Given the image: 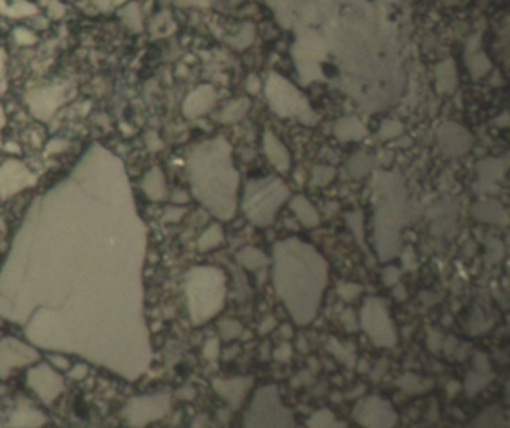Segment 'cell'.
<instances>
[{
	"mask_svg": "<svg viewBox=\"0 0 510 428\" xmlns=\"http://www.w3.org/2000/svg\"><path fill=\"white\" fill-rule=\"evenodd\" d=\"M86 373H87L86 366H75L74 370L71 371V376L75 379H81L83 376H86Z\"/></svg>",
	"mask_w": 510,
	"mask_h": 428,
	"instance_id": "obj_42",
	"label": "cell"
},
{
	"mask_svg": "<svg viewBox=\"0 0 510 428\" xmlns=\"http://www.w3.org/2000/svg\"><path fill=\"white\" fill-rule=\"evenodd\" d=\"M361 327L371 343L378 347H394L397 344V330L389 316L386 304L375 297H370L362 304Z\"/></svg>",
	"mask_w": 510,
	"mask_h": 428,
	"instance_id": "obj_7",
	"label": "cell"
},
{
	"mask_svg": "<svg viewBox=\"0 0 510 428\" xmlns=\"http://www.w3.org/2000/svg\"><path fill=\"white\" fill-rule=\"evenodd\" d=\"M253 385L251 378H232V379H216L212 382L216 391L232 409H238L244 403Z\"/></svg>",
	"mask_w": 510,
	"mask_h": 428,
	"instance_id": "obj_14",
	"label": "cell"
},
{
	"mask_svg": "<svg viewBox=\"0 0 510 428\" xmlns=\"http://www.w3.org/2000/svg\"><path fill=\"white\" fill-rule=\"evenodd\" d=\"M400 132H401V126H400L398 123L392 122V123H386V125H383L382 132H380V135H382V138H383V140H387V138H394V137H397Z\"/></svg>",
	"mask_w": 510,
	"mask_h": 428,
	"instance_id": "obj_39",
	"label": "cell"
},
{
	"mask_svg": "<svg viewBox=\"0 0 510 428\" xmlns=\"http://www.w3.org/2000/svg\"><path fill=\"white\" fill-rule=\"evenodd\" d=\"M394 295H395L397 300H404V298L407 297V293H406V289H404V288H402L401 285L397 283V288L394 289Z\"/></svg>",
	"mask_w": 510,
	"mask_h": 428,
	"instance_id": "obj_43",
	"label": "cell"
},
{
	"mask_svg": "<svg viewBox=\"0 0 510 428\" xmlns=\"http://www.w3.org/2000/svg\"><path fill=\"white\" fill-rule=\"evenodd\" d=\"M307 428H347L344 422L335 418V415L328 409L316 410L307 421Z\"/></svg>",
	"mask_w": 510,
	"mask_h": 428,
	"instance_id": "obj_23",
	"label": "cell"
},
{
	"mask_svg": "<svg viewBox=\"0 0 510 428\" xmlns=\"http://www.w3.org/2000/svg\"><path fill=\"white\" fill-rule=\"evenodd\" d=\"M276 317L274 316H268V317H265L264 320H262V324L259 325V332L261 334H266V332H270L274 327H276Z\"/></svg>",
	"mask_w": 510,
	"mask_h": 428,
	"instance_id": "obj_41",
	"label": "cell"
},
{
	"mask_svg": "<svg viewBox=\"0 0 510 428\" xmlns=\"http://www.w3.org/2000/svg\"><path fill=\"white\" fill-rule=\"evenodd\" d=\"M371 187L375 249L379 258L386 262L401 252V230L409 225L413 207L409 201L406 181L398 172H375Z\"/></svg>",
	"mask_w": 510,
	"mask_h": 428,
	"instance_id": "obj_3",
	"label": "cell"
},
{
	"mask_svg": "<svg viewBox=\"0 0 510 428\" xmlns=\"http://www.w3.org/2000/svg\"><path fill=\"white\" fill-rule=\"evenodd\" d=\"M398 385L401 390H404L406 393L419 394V393L428 391L433 383H431V381H425L419 376H416V374H406V376H402L398 381Z\"/></svg>",
	"mask_w": 510,
	"mask_h": 428,
	"instance_id": "obj_26",
	"label": "cell"
},
{
	"mask_svg": "<svg viewBox=\"0 0 510 428\" xmlns=\"http://www.w3.org/2000/svg\"><path fill=\"white\" fill-rule=\"evenodd\" d=\"M472 216L482 223H491L499 226H506L509 223L507 211L499 201L494 199L479 201V203H476L472 207Z\"/></svg>",
	"mask_w": 510,
	"mask_h": 428,
	"instance_id": "obj_17",
	"label": "cell"
},
{
	"mask_svg": "<svg viewBox=\"0 0 510 428\" xmlns=\"http://www.w3.org/2000/svg\"><path fill=\"white\" fill-rule=\"evenodd\" d=\"M347 225L351 226V230L358 240V243L364 246V216H362L361 211H353L347 214Z\"/></svg>",
	"mask_w": 510,
	"mask_h": 428,
	"instance_id": "obj_30",
	"label": "cell"
},
{
	"mask_svg": "<svg viewBox=\"0 0 510 428\" xmlns=\"http://www.w3.org/2000/svg\"><path fill=\"white\" fill-rule=\"evenodd\" d=\"M220 354V344L217 339H210L204 346V355L208 359H216Z\"/></svg>",
	"mask_w": 510,
	"mask_h": 428,
	"instance_id": "obj_37",
	"label": "cell"
},
{
	"mask_svg": "<svg viewBox=\"0 0 510 428\" xmlns=\"http://www.w3.org/2000/svg\"><path fill=\"white\" fill-rule=\"evenodd\" d=\"M295 424L293 415L276 385L261 386L244 415V428H297Z\"/></svg>",
	"mask_w": 510,
	"mask_h": 428,
	"instance_id": "obj_6",
	"label": "cell"
},
{
	"mask_svg": "<svg viewBox=\"0 0 510 428\" xmlns=\"http://www.w3.org/2000/svg\"><path fill=\"white\" fill-rule=\"evenodd\" d=\"M266 95L273 108L281 116L300 114L304 108V99L286 79L277 75L270 77L266 86Z\"/></svg>",
	"mask_w": 510,
	"mask_h": 428,
	"instance_id": "obj_10",
	"label": "cell"
},
{
	"mask_svg": "<svg viewBox=\"0 0 510 428\" xmlns=\"http://www.w3.org/2000/svg\"><path fill=\"white\" fill-rule=\"evenodd\" d=\"M273 283L278 298L298 325L316 317L328 283V264L298 238L277 242L273 249Z\"/></svg>",
	"mask_w": 510,
	"mask_h": 428,
	"instance_id": "obj_1",
	"label": "cell"
},
{
	"mask_svg": "<svg viewBox=\"0 0 510 428\" xmlns=\"http://www.w3.org/2000/svg\"><path fill=\"white\" fill-rule=\"evenodd\" d=\"M353 419L362 428H394L398 415L389 401L379 395H370L355 406Z\"/></svg>",
	"mask_w": 510,
	"mask_h": 428,
	"instance_id": "obj_9",
	"label": "cell"
},
{
	"mask_svg": "<svg viewBox=\"0 0 510 428\" xmlns=\"http://www.w3.org/2000/svg\"><path fill=\"white\" fill-rule=\"evenodd\" d=\"M264 145H265L266 157L270 159V162L276 167V169L280 172L289 171V168H290L289 152L286 150V147L273 135V133H270V132L265 133Z\"/></svg>",
	"mask_w": 510,
	"mask_h": 428,
	"instance_id": "obj_18",
	"label": "cell"
},
{
	"mask_svg": "<svg viewBox=\"0 0 510 428\" xmlns=\"http://www.w3.org/2000/svg\"><path fill=\"white\" fill-rule=\"evenodd\" d=\"M219 331L223 340L231 342L238 339L241 334H243V325H241L238 320L234 319H225L219 324Z\"/></svg>",
	"mask_w": 510,
	"mask_h": 428,
	"instance_id": "obj_29",
	"label": "cell"
},
{
	"mask_svg": "<svg viewBox=\"0 0 510 428\" xmlns=\"http://www.w3.org/2000/svg\"><path fill=\"white\" fill-rule=\"evenodd\" d=\"M292 356V347L289 343H281L276 352H274V358L277 361H283V363H286V361H289V358Z\"/></svg>",
	"mask_w": 510,
	"mask_h": 428,
	"instance_id": "obj_38",
	"label": "cell"
},
{
	"mask_svg": "<svg viewBox=\"0 0 510 428\" xmlns=\"http://www.w3.org/2000/svg\"><path fill=\"white\" fill-rule=\"evenodd\" d=\"M335 133H337V137L340 140L348 141V140H361L366 135V130L361 126V123L356 122V120H341L337 128H335Z\"/></svg>",
	"mask_w": 510,
	"mask_h": 428,
	"instance_id": "obj_25",
	"label": "cell"
},
{
	"mask_svg": "<svg viewBox=\"0 0 510 428\" xmlns=\"http://www.w3.org/2000/svg\"><path fill=\"white\" fill-rule=\"evenodd\" d=\"M290 208L295 216L305 226V228H314L319 225V213L313 207V204L302 195H297L290 199Z\"/></svg>",
	"mask_w": 510,
	"mask_h": 428,
	"instance_id": "obj_19",
	"label": "cell"
},
{
	"mask_svg": "<svg viewBox=\"0 0 510 428\" xmlns=\"http://www.w3.org/2000/svg\"><path fill=\"white\" fill-rule=\"evenodd\" d=\"M193 195L212 216L231 220L237 210L239 174L232 164L231 147L223 138L199 145L189 159Z\"/></svg>",
	"mask_w": 510,
	"mask_h": 428,
	"instance_id": "obj_2",
	"label": "cell"
},
{
	"mask_svg": "<svg viewBox=\"0 0 510 428\" xmlns=\"http://www.w3.org/2000/svg\"><path fill=\"white\" fill-rule=\"evenodd\" d=\"M289 196V187L277 177L251 180L244 191L243 211L253 225L266 226L274 222L278 210Z\"/></svg>",
	"mask_w": 510,
	"mask_h": 428,
	"instance_id": "obj_5",
	"label": "cell"
},
{
	"mask_svg": "<svg viewBox=\"0 0 510 428\" xmlns=\"http://www.w3.org/2000/svg\"><path fill=\"white\" fill-rule=\"evenodd\" d=\"M45 421V415L29 406H20L11 418L12 425L17 428H38L42 427Z\"/></svg>",
	"mask_w": 510,
	"mask_h": 428,
	"instance_id": "obj_21",
	"label": "cell"
},
{
	"mask_svg": "<svg viewBox=\"0 0 510 428\" xmlns=\"http://www.w3.org/2000/svg\"><path fill=\"white\" fill-rule=\"evenodd\" d=\"M235 258L239 265H243L244 269H247L250 271L262 270V269H265V266L270 265V262H271L270 258H268L265 253L258 247L241 249L239 252H237Z\"/></svg>",
	"mask_w": 510,
	"mask_h": 428,
	"instance_id": "obj_20",
	"label": "cell"
},
{
	"mask_svg": "<svg viewBox=\"0 0 510 428\" xmlns=\"http://www.w3.org/2000/svg\"><path fill=\"white\" fill-rule=\"evenodd\" d=\"M507 169V162L502 159H485L477 165L476 191L480 193L500 192L499 181L503 180Z\"/></svg>",
	"mask_w": 510,
	"mask_h": 428,
	"instance_id": "obj_12",
	"label": "cell"
},
{
	"mask_svg": "<svg viewBox=\"0 0 510 428\" xmlns=\"http://www.w3.org/2000/svg\"><path fill=\"white\" fill-rule=\"evenodd\" d=\"M38 358L36 352L16 339L0 342V374L5 376L12 366H23Z\"/></svg>",
	"mask_w": 510,
	"mask_h": 428,
	"instance_id": "obj_13",
	"label": "cell"
},
{
	"mask_svg": "<svg viewBox=\"0 0 510 428\" xmlns=\"http://www.w3.org/2000/svg\"><path fill=\"white\" fill-rule=\"evenodd\" d=\"M226 277L217 266H195L186 276V300L192 322L203 325L225 305Z\"/></svg>",
	"mask_w": 510,
	"mask_h": 428,
	"instance_id": "obj_4",
	"label": "cell"
},
{
	"mask_svg": "<svg viewBox=\"0 0 510 428\" xmlns=\"http://www.w3.org/2000/svg\"><path fill=\"white\" fill-rule=\"evenodd\" d=\"M341 322L347 331H356L358 328V320L352 309H346L341 315Z\"/></svg>",
	"mask_w": 510,
	"mask_h": 428,
	"instance_id": "obj_36",
	"label": "cell"
},
{
	"mask_svg": "<svg viewBox=\"0 0 510 428\" xmlns=\"http://www.w3.org/2000/svg\"><path fill=\"white\" fill-rule=\"evenodd\" d=\"M214 95L212 90L208 87H203L200 90H198V95L195 93L193 95V101L189 102V108L193 111V114H200L204 113L205 110H208V106L212 103Z\"/></svg>",
	"mask_w": 510,
	"mask_h": 428,
	"instance_id": "obj_28",
	"label": "cell"
},
{
	"mask_svg": "<svg viewBox=\"0 0 510 428\" xmlns=\"http://www.w3.org/2000/svg\"><path fill=\"white\" fill-rule=\"evenodd\" d=\"M335 176H337V172H335V169L332 167H316L313 169L312 181L314 186L324 187V186L329 184L335 179Z\"/></svg>",
	"mask_w": 510,
	"mask_h": 428,
	"instance_id": "obj_31",
	"label": "cell"
},
{
	"mask_svg": "<svg viewBox=\"0 0 510 428\" xmlns=\"http://www.w3.org/2000/svg\"><path fill=\"white\" fill-rule=\"evenodd\" d=\"M492 381V371L488 356L483 354H476L475 356V368L472 373H468L465 379L464 390L467 395H476L482 391L489 382Z\"/></svg>",
	"mask_w": 510,
	"mask_h": 428,
	"instance_id": "obj_16",
	"label": "cell"
},
{
	"mask_svg": "<svg viewBox=\"0 0 510 428\" xmlns=\"http://www.w3.org/2000/svg\"><path fill=\"white\" fill-rule=\"evenodd\" d=\"M223 240H225V234H223L222 226L220 225H211L210 228L199 237L198 247H199V250L207 252L210 249L220 246L223 243Z\"/></svg>",
	"mask_w": 510,
	"mask_h": 428,
	"instance_id": "obj_24",
	"label": "cell"
},
{
	"mask_svg": "<svg viewBox=\"0 0 510 428\" xmlns=\"http://www.w3.org/2000/svg\"><path fill=\"white\" fill-rule=\"evenodd\" d=\"M249 108V102L247 101H238L235 103H232L230 108L226 110L223 120L225 122H234V120H238L241 116L246 113V110Z\"/></svg>",
	"mask_w": 510,
	"mask_h": 428,
	"instance_id": "obj_32",
	"label": "cell"
},
{
	"mask_svg": "<svg viewBox=\"0 0 510 428\" xmlns=\"http://www.w3.org/2000/svg\"><path fill=\"white\" fill-rule=\"evenodd\" d=\"M361 292H362V286L356 283H341L339 286V295L346 301L355 300Z\"/></svg>",
	"mask_w": 510,
	"mask_h": 428,
	"instance_id": "obj_33",
	"label": "cell"
},
{
	"mask_svg": "<svg viewBox=\"0 0 510 428\" xmlns=\"http://www.w3.org/2000/svg\"><path fill=\"white\" fill-rule=\"evenodd\" d=\"M171 409V398L168 394L159 393L152 395L137 397L129 401V405L125 407V418L126 421L137 428H142L145 425L157 421L168 413Z\"/></svg>",
	"mask_w": 510,
	"mask_h": 428,
	"instance_id": "obj_8",
	"label": "cell"
},
{
	"mask_svg": "<svg viewBox=\"0 0 510 428\" xmlns=\"http://www.w3.org/2000/svg\"><path fill=\"white\" fill-rule=\"evenodd\" d=\"M438 142L441 150L448 156L458 157L464 156L472 147V137L468 132L456 125L443 126L438 132Z\"/></svg>",
	"mask_w": 510,
	"mask_h": 428,
	"instance_id": "obj_15",
	"label": "cell"
},
{
	"mask_svg": "<svg viewBox=\"0 0 510 428\" xmlns=\"http://www.w3.org/2000/svg\"><path fill=\"white\" fill-rule=\"evenodd\" d=\"M371 167L373 160L366 154L358 153L351 159V162H348V172H351V176L355 179H362L370 172Z\"/></svg>",
	"mask_w": 510,
	"mask_h": 428,
	"instance_id": "obj_27",
	"label": "cell"
},
{
	"mask_svg": "<svg viewBox=\"0 0 510 428\" xmlns=\"http://www.w3.org/2000/svg\"><path fill=\"white\" fill-rule=\"evenodd\" d=\"M473 428H509L504 410L500 406L487 407L475 418Z\"/></svg>",
	"mask_w": 510,
	"mask_h": 428,
	"instance_id": "obj_22",
	"label": "cell"
},
{
	"mask_svg": "<svg viewBox=\"0 0 510 428\" xmlns=\"http://www.w3.org/2000/svg\"><path fill=\"white\" fill-rule=\"evenodd\" d=\"M402 262H404V266L406 270H414L416 269V257L414 253L412 252V249H406L404 252H402Z\"/></svg>",
	"mask_w": 510,
	"mask_h": 428,
	"instance_id": "obj_40",
	"label": "cell"
},
{
	"mask_svg": "<svg viewBox=\"0 0 510 428\" xmlns=\"http://www.w3.org/2000/svg\"><path fill=\"white\" fill-rule=\"evenodd\" d=\"M400 276L401 273L398 269H395V266H387V269L383 271V282L386 286L391 288L400 282Z\"/></svg>",
	"mask_w": 510,
	"mask_h": 428,
	"instance_id": "obj_35",
	"label": "cell"
},
{
	"mask_svg": "<svg viewBox=\"0 0 510 428\" xmlns=\"http://www.w3.org/2000/svg\"><path fill=\"white\" fill-rule=\"evenodd\" d=\"M329 351H331L335 356H337L339 359L344 361V363H347V364H351L352 355L348 354V352L344 349V347H343L337 340H335V339H331V340H329Z\"/></svg>",
	"mask_w": 510,
	"mask_h": 428,
	"instance_id": "obj_34",
	"label": "cell"
},
{
	"mask_svg": "<svg viewBox=\"0 0 510 428\" xmlns=\"http://www.w3.org/2000/svg\"><path fill=\"white\" fill-rule=\"evenodd\" d=\"M28 383L45 405L52 403L63 391L62 378L45 364L35 367L29 371Z\"/></svg>",
	"mask_w": 510,
	"mask_h": 428,
	"instance_id": "obj_11",
	"label": "cell"
}]
</instances>
